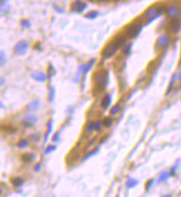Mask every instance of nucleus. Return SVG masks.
Returning <instances> with one entry per match:
<instances>
[{"label":"nucleus","instance_id":"28","mask_svg":"<svg viewBox=\"0 0 181 197\" xmlns=\"http://www.w3.org/2000/svg\"><path fill=\"white\" fill-rule=\"evenodd\" d=\"M178 78V75H173V78H172V80H171V83H170V86H169V90H168L167 94H169V93L172 91V86H173L174 82H175V79Z\"/></svg>","mask_w":181,"mask_h":197},{"label":"nucleus","instance_id":"4","mask_svg":"<svg viewBox=\"0 0 181 197\" xmlns=\"http://www.w3.org/2000/svg\"><path fill=\"white\" fill-rule=\"evenodd\" d=\"M28 49H29V43L26 40H20L14 48V51L16 54L18 55H25L28 52Z\"/></svg>","mask_w":181,"mask_h":197},{"label":"nucleus","instance_id":"30","mask_svg":"<svg viewBox=\"0 0 181 197\" xmlns=\"http://www.w3.org/2000/svg\"><path fill=\"white\" fill-rule=\"evenodd\" d=\"M54 150H56V146L54 145H49L47 148H46V154H49V153H51Z\"/></svg>","mask_w":181,"mask_h":197},{"label":"nucleus","instance_id":"21","mask_svg":"<svg viewBox=\"0 0 181 197\" xmlns=\"http://www.w3.org/2000/svg\"><path fill=\"white\" fill-rule=\"evenodd\" d=\"M102 124H103V126H106V127H111V125L114 124V120L111 118H106L102 121Z\"/></svg>","mask_w":181,"mask_h":197},{"label":"nucleus","instance_id":"2","mask_svg":"<svg viewBox=\"0 0 181 197\" xmlns=\"http://www.w3.org/2000/svg\"><path fill=\"white\" fill-rule=\"evenodd\" d=\"M162 12H163V9L161 7L152 6L147 9V11L143 14V18H146L148 20H154L156 18H158L159 16H161Z\"/></svg>","mask_w":181,"mask_h":197},{"label":"nucleus","instance_id":"33","mask_svg":"<svg viewBox=\"0 0 181 197\" xmlns=\"http://www.w3.org/2000/svg\"><path fill=\"white\" fill-rule=\"evenodd\" d=\"M59 136H60V133H56L54 138H52V141H54V142H58V141H59Z\"/></svg>","mask_w":181,"mask_h":197},{"label":"nucleus","instance_id":"3","mask_svg":"<svg viewBox=\"0 0 181 197\" xmlns=\"http://www.w3.org/2000/svg\"><path fill=\"white\" fill-rule=\"evenodd\" d=\"M118 50H119V47L116 44L114 41H112V42L108 43L106 48L102 50V57L105 59H110V58H112L114 54L118 52Z\"/></svg>","mask_w":181,"mask_h":197},{"label":"nucleus","instance_id":"9","mask_svg":"<svg viewBox=\"0 0 181 197\" xmlns=\"http://www.w3.org/2000/svg\"><path fill=\"white\" fill-rule=\"evenodd\" d=\"M102 122L100 121H92V122H89L86 126V130L87 131H97L99 132L101 130V127H102Z\"/></svg>","mask_w":181,"mask_h":197},{"label":"nucleus","instance_id":"13","mask_svg":"<svg viewBox=\"0 0 181 197\" xmlns=\"http://www.w3.org/2000/svg\"><path fill=\"white\" fill-rule=\"evenodd\" d=\"M126 41H127V38L125 37V36H118L116 39H114V42H116V44L119 47V48H123V46L126 44Z\"/></svg>","mask_w":181,"mask_h":197},{"label":"nucleus","instance_id":"19","mask_svg":"<svg viewBox=\"0 0 181 197\" xmlns=\"http://www.w3.org/2000/svg\"><path fill=\"white\" fill-rule=\"evenodd\" d=\"M52 124H54V122H52V120H50L48 122V129H47V133H46V136H45V141H47L49 135H50V133L52 131Z\"/></svg>","mask_w":181,"mask_h":197},{"label":"nucleus","instance_id":"5","mask_svg":"<svg viewBox=\"0 0 181 197\" xmlns=\"http://www.w3.org/2000/svg\"><path fill=\"white\" fill-rule=\"evenodd\" d=\"M141 28L142 27L140 25H138L137 22H134L132 25H129L126 28V34H127L128 38H136L141 31Z\"/></svg>","mask_w":181,"mask_h":197},{"label":"nucleus","instance_id":"37","mask_svg":"<svg viewBox=\"0 0 181 197\" xmlns=\"http://www.w3.org/2000/svg\"><path fill=\"white\" fill-rule=\"evenodd\" d=\"M100 1H108V0H100Z\"/></svg>","mask_w":181,"mask_h":197},{"label":"nucleus","instance_id":"32","mask_svg":"<svg viewBox=\"0 0 181 197\" xmlns=\"http://www.w3.org/2000/svg\"><path fill=\"white\" fill-rule=\"evenodd\" d=\"M152 183H153V179H150V181H148V182H147V184H146V191H147V192L150 189V187H151Z\"/></svg>","mask_w":181,"mask_h":197},{"label":"nucleus","instance_id":"14","mask_svg":"<svg viewBox=\"0 0 181 197\" xmlns=\"http://www.w3.org/2000/svg\"><path fill=\"white\" fill-rule=\"evenodd\" d=\"M11 183H12V185L16 186V187H20V186L23 185L25 181H23V178H21V177H16V178H12V179H11Z\"/></svg>","mask_w":181,"mask_h":197},{"label":"nucleus","instance_id":"17","mask_svg":"<svg viewBox=\"0 0 181 197\" xmlns=\"http://www.w3.org/2000/svg\"><path fill=\"white\" fill-rule=\"evenodd\" d=\"M169 172L164 171L162 172L160 174V176H159V179H158V183H162V182H164V181H167V178L169 177Z\"/></svg>","mask_w":181,"mask_h":197},{"label":"nucleus","instance_id":"38","mask_svg":"<svg viewBox=\"0 0 181 197\" xmlns=\"http://www.w3.org/2000/svg\"><path fill=\"white\" fill-rule=\"evenodd\" d=\"M180 90H181V86H180Z\"/></svg>","mask_w":181,"mask_h":197},{"label":"nucleus","instance_id":"36","mask_svg":"<svg viewBox=\"0 0 181 197\" xmlns=\"http://www.w3.org/2000/svg\"><path fill=\"white\" fill-rule=\"evenodd\" d=\"M3 83H5V79H3V78H1V86H2Z\"/></svg>","mask_w":181,"mask_h":197},{"label":"nucleus","instance_id":"31","mask_svg":"<svg viewBox=\"0 0 181 197\" xmlns=\"http://www.w3.org/2000/svg\"><path fill=\"white\" fill-rule=\"evenodd\" d=\"M6 63V54L3 51H1V66H5Z\"/></svg>","mask_w":181,"mask_h":197},{"label":"nucleus","instance_id":"16","mask_svg":"<svg viewBox=\"0 0 181 197\" xmlns=\"http://www.w3.org/2000/svg\"><path fill=\"white\" fill-rule=\"evenodd\" d=\"M120 110H121V106H120V104L118 103V104H116L114 107H112V109L110 110V115H111V116H114V115H117V114H118V113L120 112Z\"/></svg>","mask_w":181,"mask_h":197},{"label":"nucleus","instance_id":"8","mask_svg":"<svg viewBox=\"0 0 181 197\" xmlns=\"http://www.w3.org/2000/svg\"><path fill=\"white\" fill-rule=\"evenodd\" d=\"M166 12H167V14L170 17V18L173 19V18H178V17H179L181 10H180V8H179V6H177V5H171L170 7H168L167 8Z\"/></svg>","mask_w":181,"mask_h":197},{"label":"nucleus","instance_id":"26","mask_svg":"<svg viewBox=\"0 0 181 197\" xmlns=\"http://www.w3.org/2000/svg\"><path fill=\"white\" fill-rule=\"evenodd\" d=\"M38 105H39V101H34V102H31L30 104L28 105V110H36L37 107H38Z\"/></svg>","mask_w":181,"mask_h":197},{"label":"nucleus","instance_id":"27","mask_svg":"<svg viewBox=\"0 0 181 197\" xmlns=\"http://www.w3.org/2000/svg\"><path fill=\"white\" fill-rule=\"evenodd\" d=\"M21 26L23 27V28H30L31 27V23H30V21H28L27 19H23L21 20Z\"/></svg>","mask_w":181,"mask_h":197},{"label":"nucleus","instance_id":"22","mask_svg":"<svg viewBox=\"0 0 181 197\" xmlns=\"http://www.w3.org/2000/svg\"><path fill=\"white\" fill-rule=\"evenodd\" d=\"M131 48H132L131 44H127V46L123 47V48H122V52H123V54H125V55H129L130 52H131Z\"/></svg>","mask_w":181,"mask_h":197},{"label":"nucleus","instance_id":"10","mask_svg":"<svg viewBox=\"0 0 181 197\" xmlns=\"http://www.w3.org/2000/svg\"><path fill=\"white\" fill-rule=\"evenodd\" d=\"M169 28L173 31V32H179L181 29V20L179 18H173L171 19L170 23H169Z\"/></svg>","mask_w":181,"mask_h":197},{"label":"nucleus","instance_id":"6","mask_svg":"<svg viewBox=\"0 0 181 197\" xmlns=\"http://www.w3.org/2000/svg\"><path fill=\"white\" fill-rule=\"evenodd\" d=\"M170 42H171L170 36H169V34H162V36L159 37L158 40H157V47H158L159 49H166V48L169 47Z\"/></svg>","mask_w":181,"mask_h":197},{"label":"nucleus","instance_id":"25","mask_svg":"<svg viewBox=\"0 0 181 197\" xmlns=\"http://www.w3.org/2000/svg\"><path fill=\"white\" fill-rule=\"evenodd\" d=\"M25 122H29V123L34 124V123L37 122V118H36V116H32V115H28V116H26V118H25Z\"/></svg>","mask_w":181,"mask_h":197},{"label":"nucleus","instance_id":"34","mask_svg":"<svg viewBox=\"0 0 181 197\" xmlns=\"http://www.w3.org/2000/svg\"><path fill=\"white\" fill-rule=\"evenodd\" d=\"M40 167H41V164H37V165H36V167H34V171L39 172V171H40Z\"/></svg>","mask_w":181,"mask_h":197},{"label":"nucleus","instance_id":"15","mask_svg":"<svg viewBox=\"0 0 181 197\" xmlns=\"http://www.w3.org/2000/svg\"><path fill=\"white\" fill-rule=\"evenodd\" d=\"M138 181L137 179H134V178H129L127 181V183H126V186H127L128 188H134V187H136L137 185H138Z\"/></svg>","mask_w":181,"mask_h":197},{"label":"nucleus","instance_id":"35","mask_svg":"<svg viewBox=\"0 0 181 197\" xmlns=\"http://www.w3.org/2000/svg\"><path fill=\"white\" fill-rule=\"evenodd\" d=\"M8 1H9V0H1V5H2V6H5Z\"/></svg>","mask_w":181,"mask_h":197},{"label":"nucleus","instance_id":"23","mask_svg":"<svg viewBox=\"0 0 181 197\" xmlns=\"http://www.w3.org/2000/svg\"><path fill=\"white\" fill-rule=\"evenodd\" d=\"M54 96H56V91H54V88L50 86V91H49V101H50V102H54Z\"/></svg>","mask_w":181,"mask_h":197},{"label":"nucleus","instance_id":"11","mask_svg":"<svg viewBox=\"0 0 181 197\" xmlns=\"http://www.w3.org/2000/svg\"><path fill=\"white\" fill-rule=\"evenodd\" d=\"M110 104H111V94H107V95L103 96L102 101H101V107L103 110H107L108 107L110 106Z\"/></svg>","mask_w":181,"mask_h":197},{"label":"nucleus","instance_id":"12","mask_svg":"<svg viewBox=\"0 0 181 197\" xmlns=\"http://www.w3.org/2000/svg\"><path fill=\"white\" fill-rule=\"evenodd\" d=\"M31 77H32V79H34L38 82H45L47 80V75L43 72H34L31 74Z\"/></svg>","mask_w":181,"mask_h":197},{"label":"nucleus","instance_id":"1","mask_svg":"<svg viewBox=\"0 0 181 197\" xmlns=\"http://www.w3.org/2000/svg\"><path fill=\"white\" fill-rule=\"evenodd\" d=\"M96 88L99 92H102L109 83V73L108 71H99L94 75Z\"/></svg>","mask_w":181,"mask_h":197},{"label":"nucleus","instance_id":"29","mask_svg":"<svg viewBox=\"0 0 181 197\" xmlns=\"http://www.w3.org/2000/svg\"><path fill=\"white\" fill-rule=\"evenodd\" d=\"M98 151H99V148H96V150H94V151H91L90 153H89V154H88V155H86V157L83 158V159L86 161V159H87V158H89L90 156H92V155H94V154H97V153H98Z\"/></svg>","mask_w":181,"mask_h":197},{"label":"nucleus","instance_id":"24","mask_svg":"<svg viewBox=\"0 0 181 197\" xmlns=\"http://www.w3.org/2000/svg\"><path fill=\"white\" fill-rule=\"evenodd\" d=\"M28 145H29V143H28L27 140H21L18 143V147L19 148H26V147H28Z\"/></svg>","mask_w":181,"mask_h":197},{"label":"nucleus","instance_id":"20","mask_svg":"<svg viewBox=\"0 0 181 197\" xmlns=\"http://www.w3.org/2000/svg\"><path fill=\"white\" fill-rule=\"evenodd\" d=\"M98 16H99V13L97 12V11H90V12H88L87 14H86V19L94 20V19H96Z\"/></svg>","mask_w":181,"mask_h":197},{"label":"nucleus","instance_id":"18","mask_svg":"<svg viewBox=\"0 0 181 197\" xmlns=\"http://www.w3.org/2000/svg\"><path fill=\"white\" fill-rule=\"evenodd\" d=\"M34 158V154H31V153H27V154H25V155L22 156L23 162H26V163H30Z\"/></svg>","mask_w":181,"mask_h":197},{"label":"nucleus","instance_id":"7","mask_svg":"<svg viewBox=\"0 0 181 197\" xmlns=\"http://www.w3.org/2000/svg\"><path fill=\"white\" fill-rule=\"evenodd\" d=\"M88 5L86 2H83V1H81V0H76L72 2V5H71V10L74 11V12H83L85 11V9H87Z\"/></svg>","mask_w":181,"mask_h":197}]
</instances>
